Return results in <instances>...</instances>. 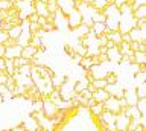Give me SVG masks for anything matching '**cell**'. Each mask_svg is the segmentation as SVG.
Masks as SVG:
<instances>
[{
  "mask_svg": "<svg viewBox=\"0 0 146 131\" xmlns=\"http://www.w3.org/2000/svg\"><path fill=\"white\" fill-rule=\"evenodd\" d=\"M67 23L72 29H76L78 26H81L84 23V17H82L81 11L76 9V8H73V9L67 14Z\"/></svg>",
  "mask_w": 146,
  "mask_h": 131,
  "instance_id": "cell-1",
  "label": "cell"
},
{
  "mask_svg": "<svg viewBox=\"0 0 146 131\" xmlns=\"http://www.w3.org/2000/svg\"><path fill=\"white\" fill-rule=\"evenodd\" d=\"M104 110L113 113V114H116V116L119 114V113H122V108H120V104H119V99H116L114 96H110L107 101L104 102Z\"/></svg>",
  "mask_w": 146,
  "mask_h": 131,
  "instance_id": "cell-2",
  "label": "cell"
},
{
  "mask_svg": "<svg viewBox=\"0 0 146 131\" xmlns=\"http://www.w3.org/2000/svg\"><path fill=\"white\" fill-rule=\"evenodd\" d=\"M41 101H43V113H44V116L47 117L49 120L55 119V116H56L59 108L55 105L53 102H50L49 99H41Z\"/></svg>",
  "mask_w": 146,
  "mask_h": 131,
  "instance_id": "cell-3",
  "label": "cell"
},
{
  "mask_svg": "<svg viewBox=\"0 0 146 131\" xmlns=\"http://www.w3.org/2000/svg\"><path fill=\"white\" fill-rule=\"evenodd\" d=\"M116 131H128V126L131 124V117L126 116L125 113H119L116 116Z\"/></svg>",
  "mask_w": 146,
  "mask_h": 131,
  "instance_id": "cell-4",
  "label": "cell"
},
{
  "mask_svg": "<svg viewBox=\"0 0 146 131\" xmlns=\"http://www.w3.org/2000/svg\"><path fill=\"white\" fill-rule=\"evenodd\" d=\"M21 46H18V44H14V46H9L6 47V51H5V58L6 60H14V58H18L21 57Z\"/></svg>",
  "mask_w": 146,
  "mask_h": 131,
  "instance_id": "cell-5",
  "label": "cell"
},
{
  "mask_svg": "<svg viewBox=\"0 0 146 131\" xmlns=\"http://www.w3.org/2000/svg\"><path fill=\"white\" fill-rule=\"evenodd\" d=\"M108 98H110V93H108L105 88L94 90V92L91 93V99H94V102H100V104H104Z\"/></svg>",
  "mask_w": 146,
  "mask_h": 131,
  "instance_id": "cell-6",
  "label": "cell"
},
{
  "mask_svg": "<svg viewBox=\"0 0 146 131\" xmlns=\"http://www.w3.org/2000/svg\"><path fill=\"white\" fill-rule=\"evenodd\" d=\"M36 52H38V49L34 47V46H31V44H27V46H25V47L21 49V58H25V60L31 61L32 58H35Z\"/></svg>",
  "mask_w": 146,
  "mask_h": 131,
  "instance_id": "cell-7",
  "label": "cell"
},
{
  "mask_svg": "<svg viewBox=\"0 0 146 131\" xmlns=\"http://www.w3.org/2000/svg\"><path fill=\"white\" fill-rule=\"evenodd\" d=\"M99 120H100V124L105 125V126L113 125L114 122H116V114H113V113H110V111H104L102 114L99 116Z\"/></svg>",
  "mask_w": 146,
  "mask_h": 131,
  "instance_id": "cell-8",
  "label": "cell"
},
{
  "mask_svg": "<svg viewBox=\"0 0 146 131\" xmlns=\"http://www.w3.org/2000/svg\"><path fill=\"white\" fill-rule=\"evenodd\" d=\"M123 98H125L128 107H135L137 101H139V98H137V94H135V88L125 90V96H123Z\"/></svg>",
  "mask_w": 146,
  "mask_h": 131,
  "instance_id": "cell-9",
  "label": "cell"
},
{
  "mask_svg": "<svg viewBox=\"0 0 146 131\" xmlns=\"http://www.w3.org/2000/svg\"><path fill=\"white\" fill-rule=\"evenodd\" d=\"M107 57H108V63H120L122 60V55L120 52H119V47H113V49H108L107 51Z\"/></svg>",
  "mask_w": 146,
  "mask_h": 131,
  "instance_id": "cell-10",
  "label": "cell"
},
{
  "mask_svg": "<svg viewBox=\"0 0 146 131\" xmlns=\"http://www.w3.org/2000/svg\"><path fill=\"white\" fill-rule=\"evenodd\" d=\"M21 126L25 128L26 131H38V122H36L35 119H32V117L29 116L27 117V120H25V122H21Z\"/></svg>",
  "mask_w": 146,
  "mask_h": 131,
  "instance_id": "cell-11",
  "label": "cell"
},
{
  "mask_svg": "<svg viewBox=\"0 0 146 131\" xmlns=\"http://www.w3.org/2000/svg\"><path fill=\"white\" fill-rule=\"evenodd\" d=\"M110 3H111V0H91L90 5L93 6L94 11H104Z\"/></svg>",
  "mask_w": 146,
  "mask_h": 131,
  "instance_id": "cell-12",
  "label": "cell"
},
{
  "mask_svg": "<svg viewBox=\"0 0 146 131\" xmlns=\"http://www.w3.org/2000/svg\"><path fill=\"white\" fill-rule=\"evenodd\" d=\"M132 17H134L135 20H141V19H146V3L143 5L137 6L134 11H132Z\"/></svg>",
  "mask_w": 146,
  "mask_h": 131,
  "instance_id": "cell-13",
  "label": "cell"
},
{
  "mask_svg": "<svg viewBox=\"0 0 146 131\" xmlns=\"http://www.w3.org/2000/svg\"><path fill=\"white\" fill-rule=\"evenodd\" d=\"M21 31H23V26H21V25H18V26H12V28L6 32V34H8V38L15 40V41H17V38L20 37Z\"/></svg>",
  "mask_w": 146,
  "mask_h": 131,
  "instance_id": "cell-14",
  "label": "cell"
},
{
  "mask_svg": "<svg viewBox=\"0 0 146 131\" xmlns=\"http://www.w3.org/2000/svg\"><path fill=\"white\" fill-rule=\"evenodd\" d=\"M107 38L110 40V41H113L116 46H119V44L122 43V34L119 32V31H111V32H108Z\"/></svg>",
  "mask_w": 146,
  "mask_h": 131,
  "instance_id": "cell-15",
  "label": "cell"
},
{
  "mask_svg": "<svg viewBox=\"0 0 146 131\" xmlns=\"http://www.w3.org/2000/svg\"><path fill=\"white\" fill-rule=\"evenodd\" d=\"M88 110H90V114H91V116H100V114L105 111V110H104V104H100V102H96L93 107L88 108Z\"/></svg>",
  "mask_w": 146,
  "mask_h": 131,
  "instance_id": "cell-16",
  "label": "cell"
},
{
  "mask_svg": "<svg viewBox=\"0 0 146 131\" xmlns=\"http://www.w3.org/2000/svg\"><path fill=\"white\" fill-rule=\"evenodd\" d=\"M88 84H90V82H88L87 79H82V81H78V82H75V87H73V88H75V93H76V94L82 93L87 87H88Z\"/></svg>",
  "mask_w": 146,
  "mask_h": 131,
  "instance_id": "cell-17",
  "label": "cell"
},
{
  "mask_svg": "<svg viewBox=\"0 0 146 131\" xmlns=\"http://www.w3.org/2000/svg\"><path fill=\"white\" fill-rule=\"evenodd\" d=\"M75 31V34L78 35L79 38H84L87 34H88V31H90V26H87V25H81V26H78L76 29H73Z\"/></svg>",
  "mask_w": 146,
  "mask_h": 131,
  "instance_id": "cell-18",
  "label": "cell"
},
{
  "mask_svg": "<svg viewBox=\"0 0 146 131\" xmlns=\"http://www.w3.org/2000/svg\"><path fill=\"white\" fill-rule=\"evenodd\" d=\"M79 66H81L84 70H90L91 67H93V60H91V57H82Z\"/></svg>",
  "mask_w": 146,
  "mask_h": 131,
  "instance_id": "cell-19",
  "label": "cell"
},
{
  "mask_svg": "<svg viewBox=\"0 0 146 131\" xmlns=\"http://www.w3.org/2000/svg\"><path fill=\"white\" fill-rule=\"evenodd\" d=\"M135 94L139 99H146V82H141L135 87Z\"/></svg>",
  "mask_w": 146,
  "mask_h": 131,
  "instance_id": "cell-20",
  "label": "cell"
},
{
  "mask_svg": "<svg viewBox=\"0 0 146 131\" xmlns=\"http://www.w3.org/2000/svg\"><path fill=\"white\" fill-rule=\"evenodd\" d=\"M91 85H93V88L94 90H100V88H105V87H107V81H105V79H93V81H91V82H90Z\"/></svg>",
  "mask_w": 146,
  "mask_h": 131,
  "instance_id": "cell-21",
  "label": "cell"
},
{
  "mask_svg": "<svg viewBox=\"0 0 146 131\" xmlns=\"http://www.w3.org/2000/svg\"><path fill=\"white\" fill-rule=\"evenodd\" d=\"M135 107H137V110L140 111L141 116H146V99H139L135 104Z\"/></svg>",
  "mask_w": 146,
  "mask_h": 131,
  "instance_id": "cell-22",
  "label": "cell"
},
{
  "mask_svg": "<svg viewBox=\"0 0 146 131\" xmlns=\"http://www.w3.org/2000/svg\"><path fill=\"white\" fill-rule=\"evenodd\" d=\"M105 81H107L108 85H114L117 82V73H114V72H110V73L105 76Z\"/></svg>",
  "mask_w": 146,
  "mask_h": 131,
  "instance_id": "cell-23",
  "label": "cell"
},
{
  "mask_svg": "<svg viewBox=\"0 0 146 131\" xmlns=\"http://www.w3.org/2000/svg\"><path fill=\"white\" fill-rule=\"evenodd\" d=\"M64 51H66V53H67V55H70L72 58L75 57V53H76L75 52V47H72L70 44H64Z\"/></svg>",
  "mask_w": 146,
  "mask_h": 131,
  "instance_id": "cell-24",
  "label": "cell"
},
{
  "mask_svg": "<svg viewBox=\"0 0 146 131\" xmlns=\"http://www.w3.org/2000/svg\"><path fill=\"white\" fill-rule=\"evenodd\" d=\"M43 110V101L38 99V101H34V111H41Z\"/></svg>",
  "mask_w": 146,
  "mask_h": 131,
  "instance_id": "cell-25",
  "label": "cell"
},
{
  "mask_svg": "<svg viewBox=\"0 0 146 131\" xmlns=\"http://www.w3.org/2000/svg\"><path fill=\"white\" fill-rule=\"evenodd\" d=\"M5 51H6V47L0 43V60H3V58H5Z\"/></svg>",
  "mask_w": 146,
  "mask_h": 131,
  "instance_id": "cell-26",
  "label": "cell"
},
{
  "mask_svg": "<svg viewBox=\"0 0 146 131\" xmlns=\"http://www.w3.org/2000/svg\"><path fill=\"white\" fill-rule=\"evenodd\" d=\"M11 131H26L25 128H23V126H21V124H18L17 126H15V128H12Z\"/></svg>",
  "mask_w": 146,
  "mask_h": 131,
  "instance_id": "cell-27",
  "label": "cell"
},
{
  "mask_svg": "<svg viewBox=\"0 0 146 131\" xmlns=\"http://www.w3.org/2000/svg\"><path fill=\"white\" fill-rule=\"evenodd\" d=\"M132 131H145V126L140 124V125H137V126H135V128L132 130Z\"/></svg>",
  "mask_w": 146,
  "mask_h": 131,
  "instance_id": "cell-28",
  "label": "cell"
},
{
  "mask_svg": "<svg viewBox=\"0 0 146 131\" xmlns=\"http://www.w3.org/2000/svg\"><path fill=\"white\" fill-rule=\"evenodd\" d=\"M3 131H11V130H3Z\"/></svg>",
  "mask_w": 146,
  "mask_h": 131,
  "instance_id": "cell-29",
  "label": "cell"
},
{
  "mask_svg": "<svg viewBox=\"0 0 146 131\" xmlns=\"http://www.w3.org/2000/svg\"><path fill=\"white\" fill-rule=\"evenodd\" d=\"M128 2H131V0H128Z\"/></svg>",
  "mask_w": 146,
  "mask_h": 131,
  "instance_id": "cell-30",
  "label": "cell"
},
{
  "mask_svg": "<svg viewBox=\"0 0 146 131\" xmlns=\"http://www.w3.org/2000/svg\"><path fill=\"white\" fill-rule=\"evenodd\" d=\"M145 131H146V130H145Z\"/></svg>",
  "mask_w": 146,
  "mask_h": 131,
  "instance_id": "cell-31",
  "label": "cell"
}]
</instances>
